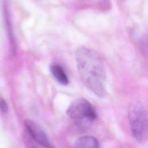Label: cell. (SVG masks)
Instances as JSON below:
<instances>
[{
	"mask_svg": "<svg viewBox=\"0 0 148 148\" xmlns=\"http://www.w3.org/2000/svg\"><path fill=\"white\" fill-rule=\"evenodd\" d=\"M76 62L80 79L85 86L98 97H105L106 73L99 54L89 48L79 47L76 52Z\"/></svg>",
	"mask_w": 148,
	"mask_h": 148,
	"instance_id": "1",
	"label": "cell"
},
{
	"mask_svg": "<svg viewBox=\"0 0 148 148\" xmlns=\"http://www.w3.org/2000/svg\"><path fill=\"white\" fill-rule=\"evenodd\" d=\"M128 120L131 134L138 142L148 138V116L143 105L138 101H133L129 108Z\"/></svg>",
	"mask_w": 148,
	"mask_h": 148,
	"instance_id": "2",
	"label": "cell"
},
{
	"mask_svg": "<svg viewBox=\"0 0 148 148\" xmlns=\"http://www.w3.org/2000/svg\"><path fill=\"white\" fill-rule=\"evenodd\" d=\"M66 114L74 120H86L89 122L95 120L97 117L94 106L88 101L83 98L73 100L68 106Z\"/></svg>",
	"mask_w": 148,
	"mask_h": 148,
	"instance_id": "3",
	"label": "cell"
},
{
	"mask_svg": "<svg viewBox=\"0 0 148 148\" xmlns=\"http://www.w3.org/2000/svg\"><path fill=\"white\" fill-rule=\"evenodd\" d=\"M24 125L29 135L38 144L45 147H53L46 134L38 123L32 120L26 119Z\"/></svg>",
	"mask_w": 148,
	"mask_h": 148,
	"instance_id": "4",
	"label": "cell"
},
{
	"mask_svg": "<svg viewBox=\"0 0 148 148\" xmlns=\"http://www.w3.org/2000/svg\"><path fill=\"white\" fill-rule=\"evenodd\" d=\"M74 147L77 148H97L99 147V142L94 136H84L76 140Z\"/></svg>",
	"mask_w": 148,
	"mask_h": 148,
	"instance_id": "5",
	"label": "cell"
},
{
	"mask_svg": "<svg viewBox=\"0 0 148 148\" xmlns=\"http://www.w3.org/2000/svg\"><path fill=\"white\" fill-rule=\"evenodd\" d=\"M50 71L53 76L60 84L67 85L69 83V79L61 65L54 64L50 66Z\"/></svg>",
	"mask_w": 148,
	"mask_h": 148,
	"instance_id": "6",
	"label": "cell"
},
{
	"mask_svg": "<svg viewBox=\"0 0 148 148\" xmlns=\"http://www.w3.org/2000/svg\"><path fill=\"white\" fill-rule=\"evenodd\" d=\"M0 110L3 113H6L8 110L7 103L3 99H0Z\"/></svg>",
	"mask_w": 148,
	"mask_h": 148,
	"instance_id": "7",
	"label": "cell"
}]
</instances>
